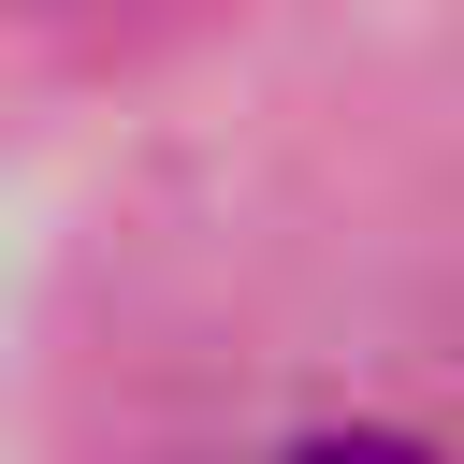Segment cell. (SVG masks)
I'll list each match as a JSON object with an SVG mask.
<instances>
[{
    "mask_svg": "<svg viewBox=\"0 0 464 464\" xmlns=\"http://www.w3.org/2000/svg\"><path fill=\"white\" fill-rule=\"evenodd\" d=\"M290 464H435V450H420V435H304Z\"/></svg>",
    "mask_w": 464,
    "mask_h": 464,
    "instance_id": "obj_1",
    "label": "cell"
}]
</instances>
